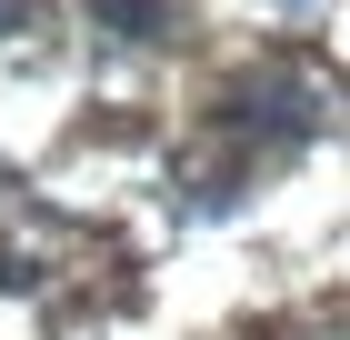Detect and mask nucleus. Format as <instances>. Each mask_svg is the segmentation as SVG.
<instances>
[{
    "instance_id": "nucleus-3",
    "label": "nucleus",
    "mask_w": 350,
    "mask_h": 340,
    "mask_svg": "<svg viewBox=\"0 0 350 340\" xmlns=\"http://www.w3.org/2000/svg\"><path fill=\"white\" fill-rule=\"evenodd\" d=\"M250 340H280V330H250Z\"/></svg>"
},
{
    "instance_id": "nucleus-1",
    "label": "nucleus",
    "mask_w": 350,
    "mask_h": 340,
    "mask_svg": "<svg viewBox=\"0 0 350 340\" xmlns=\"http://www.w3.org/2000/svg\"><path fill=\"white\" fill-rule=\"evenodd\" d=\"M90 21H100L110 40H161V21H170V0H90Z\"/></svg>"
},
{
    "instance_id": "nucleus-2",
    "label": "nucleus",
    "mask_w": 350,
    "mask_h": 340,
    "mask_svg": "<svg viewBox=\"0 0 350 340\" xmlns=\"http://www.w3.org/2000/svg\"><path fill=\"white\" fill-rule=\"evenodd\" d=\"M30 10H40V0H0V40H10V30H30Z\"/></svg>"
}]
</instances>
